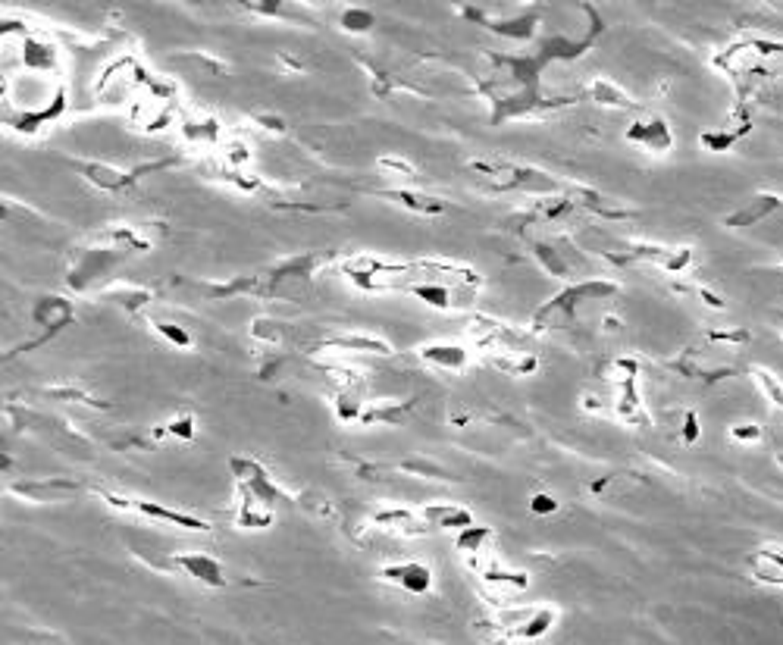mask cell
Returning <instances> with one entry per match:
<instances>
[{
    "label": "cell",
    "mask_w": 783,
    "mask_h": 645,
    "mask_svg": "<svg viewBox=\"0 0 783 645\" xmlns=\"http://www.w3.org/2000/svg\"><path fill=\"white\" fill-rule=\"evenodd\" d=\"M298 508L307 511L311 517H317V520H332V517H339L336 505H332L329 495H323V492H301V495H298Z\"/></svg>",
    "instance_id": "obj_34"
},
{
    "label": "cell",
    "mask_w": 783,
    "mask_h": 645,
    "mask_svg": "<svg viewBox=\"0 0 783 645\" xmlns=\"http://www.w3.org/2000/svg\"><path fill=\"white\" fill-rule=\"evenodd\" d=\"M423 520L430 523V527H436V530H455V533H461V530H467V527H473V514L467 511V508H461V505H426L423 511Z\"/></svg>",
    "instance_id": "obj_22"
},
{
    "label": "cell",
    "mask_w": 783,
    "mask_h": 645,
    "mask_svg": "<svg viewBox=\"0 0 783 645\" xmlns=\"http://www.w3.org/2000/svg\"><path fill=\"white\" fill-rule=\"evenodd\" d=\"M379 580H386L389 586H398L401 592H411V595H426L433 589V570L420 564V561H408V564H392L379 573Z\"/></svg>",
    "instance_id": "obj_15"
},
{
    "label": "cell",
    "mask_w": 783,
    "mask_h": 645,
    "mask_svg": "<svg viewBox=\"0 0 783 645\" xmlns=\"http://www.w3.org/2000/svg\"><path fill=\"white\" fill-rule=\"evenodd\" d=\"M276 517V508H270L267 501L254 498L251 492L239 489V505H235V527L242 530H267Z\"/></svg>",
    "instance_id": "obj_19"
},
{
    "label": "cell",
    "mask_w": 783,
    "mask_h": 645,
    "mask_svg": "<svg viewBox=\"0 0 783 645\" xmlns=\"http://www.w3.org/2000/svg\"><path fill=\"white\" fill-rule=\"evenodd\" d=\"M458 552L464 555L467 567H480L486 558H492V530L489 527H480V523H473V527L461 530L458 533Z\"/></svg>",
    "instance_id": "obj_21"
},
{
    "label": "cell",
    "mask_w": 783,
    "mask_h": 645,
    "mask_svg": "<svg viewBox=\"0 0 783 645\" xmlns=\"http://www.w3.org/2000/svg\"><path fill=\"white\" fill-rule=\"evenodd\" d=\"M379 170H386V173H392V176H401V179H417V170H414V163H408V160H401V157H379Z\"/></svg>",
    "instance_id": "obj_42"
},
{
    "label": "cell",
    "mask_w": 783,
    "mask_h": 645,
    "mask_svg": "<svg viewBox=\"0 0 783 645\" xmlns=\"http://www.w3.org/2000/svg\"><path fill=\"white\" fill-rule=\"evenodd\" d=\"M555 620H558V608H552V605H533L530 617L524 620V627L517 630V642L542 639L545 633L555 627Z\"/></svg>",
    "instance_id": "obj_30"
},
{
    "label": "cell",
    "mask_w": 783,
    "mask_h": 645,
    "mask_svg": "<svg viewBox=\"0 0 783 645\" xmlns=\"http://www.w3.org/2000/svg\"><path fill=\"white\" fill-rule=\"evenodd\" d=\"M614 417L630 423V426H646L649 423V414H646V404H643V395H639V386L636 382H630V386L618 389V398H614Z\"/></svg>",
    "instance_id": "obj_27"
},
{
    "label": "cell",
    "mask_w": 783,
    "mask_h": 645,
    "mask_svg": "<svg viewBox=\"0 0 783 645\" xmlns=\"http://www.w3.org/2000/svg\"><path fill=\"white\" fill-rule=\"evenodd\" d=\"M749 373L755 379V386L762 389V395L774 404V408H783V379L768 367H752Z\"/></svg>",
    "instance_id": "obj_33"
},
{
    "label": "cell",
    "mask_w": 783,
    "mask_h": 645,
    "mask_svg": "<svg viewBox=\"0 0 783 645\" xmlns=\"http://www.w3.org/2000/svg\"><path fill=\"white\" fill-rule=\"evenodd\" d=\"M586 98L596 101V104H602V107H611V110H639L636 98H630L624 88H618V85L608 82V79H592V82L586 85Z\"/></svg>",
    "instance_id": "obj_26"
},
{
    "label": "cell",
    "mask_w": 783,
    "mask_h": 645,
    "mask_svg": "<svg viewBox=\"0 0 783 645\" xmlns=\"http://www.w3.org/2000/svg\"><path fill=\"white\" fill-rule=\"evenodd\" d=\"M320 348H329V351H354V354H389V342L383 339H373V336H358V332H345V336H332V339H323Z\"/></svg>",
    "instance_id": "obj_28"
},
{
    "label": "cell",
    "mask_w": 783,
    "mask_h": 645,
    "mask_svg": "<svg viewBox=\"0 0 783 645\" xmlns=\"http://www.w3.org/2000/svg\"><path fill=\"white\" fill-rule=\"evenodd\" d=\"M783 57V44L780 41H768V38H743V41H733L730 47L715 57V66L721 73L733 76V79H749L755 76L758 69H765L768 60Z\"/></svg>",
    "instance_id": "obj_4"
},
{
    "label": "cell",
    "mask_w": 783,
    "mask_h": 645,
    "mask_svg": "<svg viewBox=\"0 0 783 645\" xmlns=\"http://www.w3.org/2000/svg\"><path fill=\"white\" fill-rule=\"evenodd\" d=\"M386 198L398 207L417 213V217H439L445 210V204L436 195H426V191H414V188H392L386 191Z\"/></svg>",
    "instance_id": "obj_23"
},
{
    "label": "cell",
    "mask_w": 783,
    "mask_h": 645,
    "mask_svg": "<svg viewBox=\"0 0 783 645\" xmlns=\"http://www.w3.org/2000/svg\"><path fill=\"white\" fill-rule=\"evenodd\" d=\"M567 198H571L577 204V210H586V213H596V217H605V220H624V217H633V210L618 204L611 195H602V191L596 188H583V185H571L567 188Z\"/></svg>",
    "instance_id": "obj_16"
},
{
    "label": "cell",
    "mask_w": 783,
    "mask_h": 645,
    "mask_svg": "<svg viewBox=\"0 0 783 645\" xmlns=\"http://www.w3.org/2000/svg\"><path fill=\"white\" fill-rule=\"evenodd\" d=\"M483 357L498 373L508 376H533L539 370V357L533 351H489Z\"/></svg>",
    "instance_id": "obj_24"
},
{
    "label": "cell",
    "mask_w": 783,
    "mask_h": 645,
    "mask_svg": "<svg viewBox=\"0 0 783 645\" xmlns=\"http://www.w3.org/2000/svg\"><path fill=\"white\" fill-rule=\"evenodd\" d=\"M777 210H783V198L771 195V191H762L755 195L749 204H743L740 210H733L724 217L727 229H752V226H762L765 220H771Z\"/></svg>",
    "instance_id": "obj_14"
},
{
    "label": "cell",
    "mask_w": 783,
    "mask_h": 645,
    "mask_svg": "<svg viewBox=\"0 0 783 645\" xmlns=\"http://www.w3.org/2000/svg\"><path fill=\"white\" fill-rule=\"evenodd\" d=\"M470 173L480 176L483 185L495 195H505V191H524V195H539V198H552V195H564L567 185L549 173L536 170V166H524V163H508V160H473Z\"/></svg>",
    "instance_id": "obj_2"
},
{
    "label": "cell",
    "mask_w": 783,
    "mask_h": 645,
    "mask_svg": "<svg viewBox=\"0 0 783 645\" xmlns=\"http://www.w3.org/2000/svg\"><path fill=\"white\" fill-rule=\"evenodd\" d=\"M73 317H76V310H73V301H69V298H63V295H41V298L35 301V307H32V320H35V326H38V336H35L32 342H26L22 348L10 351V357L47 345L54 336H60V332H63L69 323H73Z\"/></svg>",
    "instance_id": "obj_6"
},
{
    "label": "cell",
    "mask_w": 783,
    "mask_h": 645,
    "mask_svg": "<svg viewBox=\"0 0 783 645\" xmlns=\"http://www.w3.org/2000/svg\"><path fill=\"white\" fill-rule=\"evenodd\" d=\"M85 483L79 480H69V476H54V480H22V483H13L10 492L26 498V501H57V498H69L82 492Z\"/></svg>",
    "instance_id": "obj_13"
},
{
    "label": "cell",
    "mask_w": 783,
    "mask_h": 645,
    "mask_svg": "<svg viewBox=\"0 0 783 645\" xmlns=\"http://www.w3.org/2000/svg\"><path fill=\"white\" fill-rule=\"evenodd\" d=\"M176 157H166V160H154L145 166H132V170H123V166H113L104 160H73L76 173L98 191H110V195H129V191L138 188V182L145 179L154 170H163V166H173Z\"/></svg>",
    "instance_id": "obj_3"
},
{
    "label": "cell",
    "mask_w": 783,
    "mask_h": 645,
    "mask_svg": "<svg viewBox=\"0 0 783 645\" xmlns=\"http://www.w3.org/2000/svg\"><path fill=\"white\" fill-rule=\"evenodd\" d=\"M602 379L611 382V389H624L639 379V361H633V357H614V361L602 367Z\"/></svg>",
    "instance_id": "obj_32"
},
{
    "label": "cell",
    "mask_w": 783,
    "mask_h": 645,
    "mask_svg": "<svg viewBox=\"0 0 783 645\" xmlns=\"http://www.w3.org/2000/svg\"><path fill=\"white\" fill-rule=\"evenodd\" d=\"M467 16H473V22H480L489 32L511 38V41H533L536 29H539V16L536 13H524V16H514V19H492L486 16L480 7H464Z\"/></svg>",
    "instance_id": "obj_11"
},
{
    "label": "cell",
    "mask_w": 783,
    "mask_h": 645,
    "mask_svg": "<svg viewBox=\"0 0 783 645\" xmlns=\"http://www.w3.org/2000/svg\"><path fill=\"white\" fill-rule=\"evenodd\" d=\"M696 295H699V301L702 304H708V307H715V310H724L727 307V301L718 295V292H711V289H702V285H699V289H693Z\"/></svg>",
    "instance_id": "obj_45"
},
{
    "label": "cell",
    "mask_w": 783,
    "mask_h": 645,
    "mask_svg": "<svg viewBox=\"0 0 783 645\" xmlns=\"http://www.w3.org/2000/svg\"><path fill=\"white\" fill-rule=\"evenodd\" d=\"M182 138L188 145H223V126L220 119L207 113L201 116H185L182 119Z\"/></svg>",
    "instance_id": "obj_25"
},
{
    "label": "cell",
    "mask_w": 783,
    "mask_h": 645,
    "mask_svg": "<svg viewBox=\"0 0 783 645\" xmlns=\"http://www.w3.org/2000/svg\"><path fill=\"white\" fill-rule=\"evenodd\" d=\"M737 129H724V132H705L699 141L705 151H730L733 145H737Z\"/></svg>",
    "instance_id": "obj_39"
},
{
    "label": "cell",
    "mask_w": 783,
    "mask_h": 645,
    "mask_svg": "<svg viewBox=\"0 0 783 645\" xmlns=\"http://www.w3.org/2000/svg\"><path fill=\"white\" fill-rule=\"evenodd\" d=\"M129 254L123 251H113V248H104V245H82L73 251V257H69V270H66V282L69 289L76 292H88L94 289L101 279H107V273L120 264V260H126Z\"/></svg>",
    "instance_id": "obj_5"
},
{
    "label": "cell",
    "mask_w": 783,
    "mask_h": 645,
    "mask_svg": "<svg viewBox=\"0 0 783 645\" xmlns=\"http://www.w3.org/2000/svg\"><path fill=\"white\" fill-rule=\"evenodd\" d=\"M624 135L633 148L649 151V154H671V148H674V132L664 116H639L627 126Z\"/></svg>",
    "instance_id": "obj_8"
},
{
    "label": "cell",
    "mask_w": 783,
    "mask_h": 645,
    "mask_svg": "<svg viewBox=\"0 0 783 645\" xmlns=\"http://www.w3.org/2000/svg\"><path fill=\"white\" fill-rule=\"evenodd\" d=\"M730 439L737 445H755L765 439V429H762V423H737L730 429Z\"/></svg>",
    "instance_id": "obj_40"
},
{
    "label": "cell",
    "mask_w": 783,
    "mask_h": 645,
    "mask_svg": "<svg viewBox=\"0 0 783 645\" xmlns=\"http://www.w3.org/2000/svg\"><path fill=\"white\" fill-rule=\"evenodd\" d=\"M680 439H683L686 445H696V442H699V417H696L693 411H686V414L680 417Z\"/></svg>",
    "instance_id": "obj_44"
},
{
    "label": "cell",
    "mask_w": 783,
    "mask_h": 645,
    "mask_svg": "<svg viewBox=\"0 0 783 645\" xmlns=\"http://www.w3.org/2000/svg\"><path fill=\"white\" fill-rule=\"evenodd\" d=\"M163 433H166V436H176V439H182V442H192V439H195V420H192V414L170 420V423L163 426Z\"/></svg>",
    "instance_id": "obj_41"
},
{
    "label": "cell",
    "mask_w": 783,
    "mask_h": 645,
    "mask_svg": "<svg viewBox=\"0 0 783 645\" xmlns=\"http://www.w3.org/2000/svg\"><path fill=\"white\" fill-rule=\"evenodd\" d=\"M558 508H561V501H558L555 495H549V492H536V495L530 498V511L539 514V517H552Z\"/></svg>",
    "instance_id": "obj_43"
},
{
    "label": "cell",
    "mask_w": 783,
    "mask_h": 645,
    "mask_svg": "<svg viewBox=\"0 0 783 645\" xmlns=\"http://www.w3.org/2000/svg\"><path fill=\"white\" fill-rule=\"evenodd\" d=\"M749 570L758 583L783 589V552L774 545H762L758 552L749 555Z\"/></svg>",
    "instance_id": "obj_20"
},
{
    "label": "cell",
    "mask_w": 783,
    "mask_h": 645,
    "mask_svg": "<svg viewBox=\"0 0 783 645\" xmlns=\"http://www.w3.org/2000/svg\"><path fill=\"white\" fill-rule=\"evenodd\" d=\"M408 473H414V476H426V480H455L452 473H445L439 464H433V461H423V458H411V461H405L401 464Z\"/></svg>",
    "instance_id": "obj_38"
},
{
    "label": "cell",
    "mask_w": 783,
    "mask_h": 645,
    "mask_svg": "<svg viewBox=\"0 0 783 645\" xmlns=\"http://www.w3.org/2000/svg\"><path fill=\"white\" fill-rule=\"evenodd\" d=\"M229 467H232L235 486H239V489L251 492V495L260 498V501H267L270 508H276L279 501H282V489L270 480V473L260 467L257 461H251V458H232Z\"/></svg>",
    "instance_id": "obj_9"
},
{
    "label": "cell",
    "mask_w": 783,
    "mask_h": 645,
    "mask_svg": "<svg viewBox=\"0 0 783 645\" xmlns=\"http://www.w3.org/2000/svg\"><path fill=\"white\" fill-rule=\"evenodd\" d=\"M154 332L173 348H192V336H188V329L179 326V323H170V320H151Z\"/></svg>",
    "instance_id": "obj_36"
},
{
    "label": "cell",
    "mask_w": 783,
    "mask_h": 645,
    "mask_svg": "<svg viewBox=\"0 0 783 645\" xmlns=\"http://www.w3.org/2000/svg\"><path fill=\"white\" fill-rule=\"evenodd\" d=\"M339 26L345 32H351V35H364V32H370L376 26V16L367 7H348L339 16Z\"/></svg>",
    "instance_id": "obj_35"
},
{
    "label": "cell",
    "mask_w": 783,
    "mask_h": 645,
    "mask_svg": "<svg viewBox=\"0 0 783 645\" xmlns=\"http://www.w3.org/2000/svg\"><path fill=\"white\" fill-rule=\"evenodd\" d=\"M110 304H116V307H123L126 314H141L151 301H154V295L148 292V289H129V285H107V289L101 292Z\"/></svg>",
    "instance_id": "obj_29"
},
{
    "label": "cell",
    "mask_w": 783,
    "mask_h": 645,
    "mask_svg": "<svg viewBox=\"0 0 783 645\" xmlns=\"http://www.w3.org/2000/svg\"><path fill=\"white\" fill-rule=\"evenodd\" d=\"M414 408V401H373L364 408L361 423H401Z\"/></svg>",
    "instance_id": "obj_31"
},
{
    "label": "cell",
    "mask_w": 783,
    "mask_h": 645,
    "mask_svg": "<svg viewBox=\"0 0 783 645\" xmlns=\"http://www.w3.org/2000/svg\"><path fill=\"white\" fill-rule=\"evenodd\" d=\"M408 295H414L417 301L430 304L436 310H445V314H452V310H467L473 304V298H477V292L470 289H455V285H442V282H411Z\"/></svg>",
    "instance_id": "obj_10"
},
{
    "label": "cell",
    "mask_w": 783,
    "mask_h": 645,
    "mask_svg": "<svg viewBox=\"0 0 783 645\" xmlns=\"http://www.w3.org/2000/svg\"><path fill=\"white\" fill-rule=\"evenodd\" d=\"M101 498L107 501V505L120 508V511H132V514H141V517L157 520V523H170V527L185 530V533H207V530H210V523H207V520H198V517H192V514H182V511L163 508V505H151V501L120 498V495L104 492V489H101Z\"/></svg>",
    "instance_id": "obj_7"
},
{
    "label": "cell",
    "mask_w": 783,
    "mask_h": 645,
    "mask_svg": "<svg viewBox=\"0 0 783 645\" xmlns=\"http://www.w3.org/2000/svg\"><path fill=\"white\" fill-rule=\"evenodd\" d=\"M373 527L386 530L392 536H423L430 533L433 527L423 520V514H414L408 508H383L373 514Z\"/></svg>",
    "instance_id": "obj_18"
},
{
    "label": "cell",
    "mask_w": 783,
    "mask_h": 645,
    "mask_svg": "<svg viewBox=\"0 0 783 645\" xmlns=\"http://www.w3.org/2000/svg\"><path fill=\"white\" fill-rule=\"evenodd\" d=\"M47 395H51V398H60V401L85 404V408H101V411H107V408H110L107 401H98V398H94V395H88V392H82V389H47Z\"/></svg>",
    "instance_id": "obj_37"
},
{
    "label": "cell",
    "mask_w": 783,
    "mask_h": 645,
    "mask_svg": "<svg viewBox=\"0 0 783 645\" xmlns=\"http://www.w3.org/2000/svg\"><path fill=\"white\" fill-rule=\"evenodd\" d=\"M618 295V282L611 279H583V282H571L567 289H561L558 295H552L545 301L536 314H533V326L530 332L539 336V332H558V329H574L580 323V310L599 301H611Z\"/></svg>",
    "instance_id": "obj_1"
},
{
    "label": "cell",
    "mask_w": 783,
    "mask_h": 645,
    "mask_svg": "<svg viewBox=\"0 0 783 645\" xmlns=\"http://www.w3.org/2000/svg\"><path fill=\"white\" fill-rule=\"evenodd\" d=\"M173 564L179 570H185L188 577H195L198 583L210 586V589H223L229 586L226 573H223V564L217 558H210L207 552H182V555H173Z\"/></svg>",
    "instance_id": "obj_17"
},
{
    "label": "cell",
    "mask_w": 783,
    "mask_h": 645,
    "mask_svg": "<svg viewBox=\"0 0 783 645\" xmlns=\"http://www.w3.org/2000/svg\"><path fill=\"white\" fill-rule=\"evenodd\" d=\"M420 361H426L436 370H448V373H464L470 367V345L461 342H426L417 348Z\"/></svg>",
    "instance_id": "obj_12"
}]
</instances>
